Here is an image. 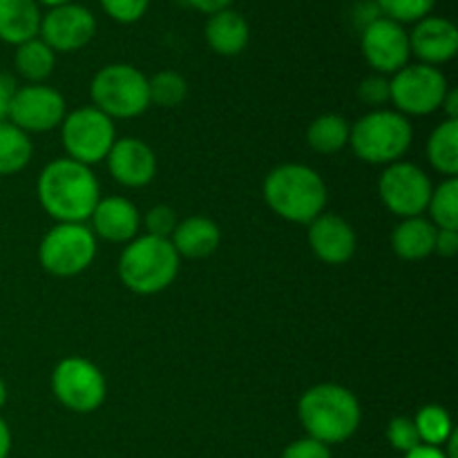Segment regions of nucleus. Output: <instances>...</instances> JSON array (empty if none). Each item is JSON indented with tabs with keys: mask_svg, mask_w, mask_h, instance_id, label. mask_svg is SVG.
<instances>
[{
	"mask_svg": "<svg viewBox=\"0 0 458 458\" xmlns=\"http://www.w3.org/2000/svg\"><path fill=\"white\" fill-rule=\"evenodd\" d=\"M360 52L376 74H396L398 70L410 65V31L401 22L376 16L374 21L362 25Z\"/></svg>",
	"mask_w": 458,
	"mask_h": 458,
	"instance_id": "12",
	"label": "nucleus"
},
{
	"mask_svg": "<svg viewBox=\"0 0 458 458\" xmlns=\"http://www.w3.org/2000/svg\"><path fill=\"white\" fill-rule=\"evenodd\" d=\"M349 134H352L349 121L331 112V114H322L311 121L307 130V143L311 150L320 152V155H335L349 146Z\"/></svg>",
	"mask_w": 458,
	"mask_h": 458,
	"instance_id": "23",
	"label": "nucleus"
},
{
	"mask_svg": "<svg viewBox=\"0 0 458 458\" xmlns=\"http://www.w3.org/2000/svg\"><path fill=\"white\" fill-rule=\"evenodd\" d=\"M177 255L170 240L141 235L128 242L119 258V277L137 295H155L168 289L179 273Z\"/></svg>",
	"mask_w": 458,
	"mask_h": 458,
	"instance_id": "4",
	"label": "nucleus"
},
{
	"mask_svg": "<svg viewBox=\"0 0 458 458\" xmlns=\"http://www.w3.org/2000/svg\"><path fill=\"white\" fill-rule=\"evenodd\" d=\"M16 81L7 72H0V123L7 121L9 116V106H12L13 92H16Z\"/></svg>",
	"mask_w": 458,
	"mask_h": 458,
	"instance_id": "37",
	"label": "nucleus"
},
{
	"mask_svg": "<svg viewBox=\"0 0 458 458\" xmlns=\"http://www.w3.org/2000/svg\"><path fill=\"white\" fill-rule=\"evenodd\" d=\"M428 159L445 177L458 174V121L445 119L428 139Z\"/></svg>",
	"mask_w": 458,
	"mask_h": 458,
	"instance_id": "25",
	"label": "nucleus"
},
{
	"mask_svg": "<svg viewBox=\"0 0 458 458\" xmlns=\"http://www.w3.org/2000/svg\"><path fill=\"white\" fill-rule=\"evenodd\" d=\"M282 458H331L329 445L316 441V438H298V441L289 443L286 450L282 452Z\"/></svg>",
	"mask_w": 458,
	"mask_h": 458,
	"instance_id": "35",
	"label": "nucleus"
},
{
	"mask_svg": "<svg viewBox=\"0 0 458 458\" xmlns=\"http://www.w3.org/2000/svg\"><path fill=\"white\" fill-rule=\"evenodd\" d=\"M31 155H34V146H31L30 134L9 121H3L0 123V177L25 170Z\"/></svg>",
	"mask_w": 458,
	"mask_h": 458,
	"instance_id": "26",
	"label": "nucleus"
},
{
	"mask_svg": "<svg viewBox=\"0 0 458 458\" xmlns=\"http://www.w3.org/2000/svg\"><path fill=\"white\" fill-rule=\"evenodd\" d=\"M40 18L43 13L36 0H0V40L18 47L36 38Z\"/></svg>",
	"mask_w": 458,
	"mask_h": 458,
	"instance_id": "21",
	"label": "nucleus"
},
{
	"mask_svg": "<svg viewBox=\"0 0 458 458\" xmlns=\"http://www.w3.org/2000/svg\"><path fill=\"white\" fill-rule=\"evenodd\" d=\"M67 114L65 97L45 83H27L16 88L7 121L22 132H47L58 128Z\"/></svg>",
	"mask_w": 458,
	"mask_h": 458,
	"instance_id": "13",
	"label": "nucleus"
},
{
	"mask_svg": "<svg viewBox=\"0 0 458 458\" xmlns=\"http://www.w3.org/2000/svg\"><path fill=\"white\" fill-rule=\"evenodd\" d=\"M101 9L121 25H132L146 16L150 0H98Z\"/></svg>",
	"mask_w": 458,
	"mask_h": 458,
	"instance_id": "32",
	"label": "nucleus"
},
{
	"mask_svg": "<svg viewBox=\"0 0 458 458\" xmlns=\"http://www.w3.org/2000/svg\"><path fill=\"white\" fill-rule=\"evenodd\" d=\"M298 416L307 437L325 445H338L358 432L362 411L358 398L347 387L322 383L302 394Z\"/></svg>",
	"mask_w": 458,
	"mask_h": 458,
	"instance_id": "2",
	"label": "nucleus"
},
{
	"mask_svg": "<svg viewBox=\"0 0 458 458\" xmlns=\"http://www.w3.org/2000/svg\"><path fill=\"white\" fill-rule=\"evenodd\" d=\"M94 34H97V16L79 3L52 7L40 18L38 38L52 52H79L94 38Z\"/></svg>",
	"mask_w": 458,
	"mask_h": 458,
	"instance_id": "14",
	"label": "nucleus"
},
{
	"mask_svg": "<svg viewBox=\"0 0 458 458\" xmlns=\"http://www.w3.org/2000/svg\"><path fill=\"white\" fill-rule=\"evenodd\" d=\"M204 36L206 43L215 54H219V56H237V54L249 47L250 27L240 12L224 9V12L208 16Z\"/></svg>",
	"mask_w": 458,
	"mask_h": 458,
	"instance_id": "20",
	"label": "nucleus"
},
{
	"mask_svg": "<svg viewBox=\"0 0 458 458\" xmlns=\"http://www.w3.org/2000/svg\"><path fill=\"white\" fill-rule=\"evenodd\" d=\"M61 139L67 159L79 161L83 165H94L98 161H106L107 152L114 146V121L94 106L79 107L63 119Z\"/></svg>",
	"mask_w": 458,
	"mask_h": 458,
	"instance_id": "8",
	"label": "nucleus"
},
{
	"mask_svg": "<svg viewBox=\"0 0 458 458\" xmlns=\"http://www.w3.org/2000/svg\"><path fill=\"white\" fill-rule=\"evenodd\" d=\"M12 452V432H9V425L0 419V458H7Z\"/></svg>",
	"mask_w": 458,
	"mask_h": 458,
	"instance_id": "41",
	"label": "nucleus"
},
{
	"mask_svg": "<svg viewBox=\"0 0 458 458\" xmlns=\"http://www.w3.org/2000/svg\"><path fill=\"white\" fill-rule=\"evenodd\" d=\"M148 94H150V106L177 107L188 97V81L174 70H161L148 79Z\"/></svg>",
	"mask_w": 458,
	"mask_h": 458,
	"instance_id": "28",
	"label": "nucleus"
},
{
	"mask_svg": "<svg viewBox=\"0 0 458 458\" xmlns=\"http://www.w3.org/2000/svg\"><path fill=\"white\" fill-rule=\"evenodd\" d=\"M177 215L170 206H152L150 210L146 213L143 217V226H146L148 235H155V237H164V240H170L173 231L177 228Z\"/></svg>",
	"mask_w": 458,
	"mask_h": 458,
	"instance_id": "33",
	"label": "nucleus"
},
{
	"mask_svg": "<svg viewBox=\"0 0 458 458\" xmlns=\"http://www.w3.org/2000/svg\"><path fill=\"white\" fill-rule=\"evenodd\" d=\"M38 4H45V7H61V4H67V3H74V0H36Z\"/></svg>",
	"mask_w": 458,
	"mask_h": 458,
	"instance_id": "42",
	"label": "nucleus"
},
{
	"mask_svg": "<svg viewBox=\"0 0 458 458\" xmlns=\"http://www.w3.org/2000/svg\"><path fill=\"white\" fill-rule=\"evenodd\" d=\"M170 244L174 246L179 258L204 259L210 258L222 244V231L217 224L201 215L183 219L170 235Z\"/></svg>",
	"mask_w": 458,
	"mask_h": 458,
	"instance_id": "19",
	"label": "nucleus"
},
{
	"mask_svg": "<svg viewBox=\"0 0 458 458\" xmlns=\"http://www.w3.org/2000/svg\"><path fill=\"white\" fill-rule=\"evenodd\" d=\"M414 141L410 119L396 110H371L352 125L349 146L365 164L389 165L405 157Z\"/></svg>",
	"mask_w": 458,
	"mask_h": 458,
	"instance_id": "5",
	"label": "nucleus"
},
{
	"mask_svg": "<svg viewBox=\"0 0 458 458\" xmlns=\"http://www.w3.org/2000/svg\"><path fill=\"white\" fill-rule=\"evenodd\" d=\"M387 441L394 450L403 452H411L414 447L420 445L419 432H416L414 419H407V416H396V419L389 420L387 425Z\"/></svg>",
	"mask_w": 458,
	"mask_h": 458,
	"instance_id": "31",
	"label": "nucleus"
},
{
	"mask_svg": "<svg viewBox=\"0 0 458 458\" xmlns=\"http://www.w3.org/2000/svg\"><path fill=\"white\" fill-rule=\"evenodd\" d=\"M432 224L437 228H458V179L447 177L432 191L428 204Z\"/></svg>",
	"mask_w": 458,
	"mask_h": 458,
	"instance_id": "29",
	"label": "nucleus"
},
{
	"mask_svg": "<svg viewBox=\"0 0 458 458\" xmlns=\"http://www.w3.org/2000/svg\"><path fill=\"white\" fill-rule=\"evenodd\" d=\"M432 182L423 168L410 161H396L385 168L378 179V197L385 208L401 219L419 217L428 210Z\"/></svg>",
	"mask_w": 458,
	"mask_h": 458,
	"instance_id": "11",
	"label": "nucleus"
},
{
	"mask_svg": "<svg viewBox=\"0 0 458 458\" xmlns=\"http://www.w3.org/2000/svg\"><path fill=\"white\" fill-rule=\"evenodd\" d=\"M112 179L125 188H143L155 179L157 155L146 141L134 137L116 139L106 157Z\"/></svg>",
	"mask_w": 458,
	"mask_h": 458,
	"instance_id": "15",
	"label": "nucleus"
},
{
	"mask_svg": "<svg viewBox=\"0 0 458 458\" xmlns=\"http://www.w3.org/2000/svg\"><path fill=\"white\" fill-rule=\"evenodd\" d=\"M92 106L114 119H134L150 107L148 76L128 63H112L94 74L89 85Z\"/></svg>",
	"mask_w": 458,
	"mask_h": 458,
	"instance_id": "6",
	"label": "nucleus"
},
{
	"mask_svg": "<svg viewBox=\"0 0 458 458\" xmlns=\"http://www.w3.org/2000/svg\"><path fill=\"white\" fill-rule=\"evenodd\" d=\"M52 392L65 410L74 414H92L106 403L107 383L94 362L70 356L54 367Z\"/></svg>",
	"mask_w": 458,
	"mask_h": 458,
	"instance_id": "9",
	"label": "nucleus"
},
{
	"mask_svg": "<svg viewBox=\"0 0 458 458\" xmlns=\"http://www.w3.org/2000/svg\"><path fill=\"white\" fill-rule=\"evenodd\" d=\"M434 253L441 258H454L458 253V228H437V240H434Z\"/></svg>",
	"mask_w": 458,
	"mask_h": 458,
	"instance_id": "36",
	"label": "nucleus"
},
{
	"mask_svg": "<svg viewBox=\"0 0 458 458\" xmlns=\"http://www.w3.org/2000/svg\"><path fill=\"white\" fill-rule=\"evenodd\" d=\"M441 110L445 112V119L458 121V92L454 88L447 89L445 98H443V103H441Z\"/></svg>",
	"mask_w": 458,
	"mask_h": 458,
	"instance_id": "39",
	"label": "nucleus"
},
{
	"mask_svg": "<svg viewBox=\"0 0 458 458\" xmlns=\"http://www.w3.org/2000/svg\"><path fill=\"white\" fill-rule=\"evenodd\" d=\"M233 3H235V0H188V4H191L192 9L206 13V16H213V13L224 12V9H231Z\"/></svg>",
	"mask_w": 458,
	"mask_h": 458,
	"instance_id": "38",
	"label": "nucleus"
},
{
	"mask_svg": "<svg viewBox=\"0 0 458 458\" xmlns=\"http://www.w3.org/2000/svg\"><path fill=\"white\" fill-rule=\"evenodd\" d=\"M437 4V0H376L380 16L396 21L401 25H414V22L423 21L429 16Z\"/></svg>",
	"mask_w": 458,
	"mask_h": 458,
	"instance_id": "30",
	"label": "nucleus"
},
{
	"mask_svg": "<svg viewBox=\"0 0 458 458\" xmlns=\"http://www.w3.org/2000/svg\"><path fill=\"white\" fill-rule=\"evenodd\" d=\"M389 97H392V94H389V79L383 74L367 76V79H362L360 85H358V98H360L365 106L376 107V110H380V107L389 101Z\"/></svg>",
	"mask_w": 458,
	"mask_h": 458,
	"instance_id": "34",
	"label": "nucleus"
},
{
	"mask_svg": "<svg viewBox=\"0 0 458 458\" xmlns=\"http://www.w3.org/2000/svg\"><path fill=\"white\" fill-rule=\"evenodd\" d=\"M13 65L27 83H43L45 79L52 76L54 67H56V52H52L36 36V38L18 45L16 54H13Z\"/></svg>",
	"mask_w": 458,
	"mask_h": 458,
	"instance_id": "24",
	"label": "nucleus"
},
{
	"mask_svg": "<svg viewBox=\"0 0 458 458\" xmlns=\"http://www.w3.org/2000/svg\"><path fill=\"white\" fill-rule=\"evenodd\" d=\"M434 240H437V226L429 219L419 217L403 219L392 233L394 253L407 262H419L434 253Z\"/></svg>",
	"mask_w": 458,
	"mask_h": 458,
	"instance_id": "22",
	"label": "nucleus"
},
{
	"mask_svg": "<svg viewBox=\"0 0 458 458\" xmlns=\"http://www.w3.org/2000/svg\"><path fill=\"white\" fill-rule=\"evenodd\" d=\"M416 432L423 445L443 447L447 438L454 434V425H452V416L447 414L445 407L441 405H425L420 407L419 414L414 419Z\"/></svg>",
	"mask_w": 458,
	"mask_h": 458,
	"instance_id": "27",
	"label": "nucleus"
},
{
	"mask_svg": "<svg viewBox=\"0 0 458 458\" xmlns=\"http://www.w3.org/2000/svg\"><path fill=\"white\" fill-rule=\"evenodd\" d=\"M97 258V237L85 224H56L43 235L38 262L49 276L74 277Z\"/></svg>",
	"mask_w": 458,
	"mask_h": 458,
	"instance_id": "7",
	"label": "nucleus"
},
{
	"mask_svg": "<svg viewBox=\"0 0 458 458\" xmlns=\"http://www.w3.org/2000/svg\"><path fill=\"white\" fill-rule=\"evenodd\" d=\"M264 199L277 217L293 224H311L327 208V183L313 168L282 164L264 179Z\"/></svg>",
	"mask_w": 458,
	"mask_h": 458,
	"instance_id": "3",
	"label": "nucleus"
},
{
	"mask_svg": "<svg viewBox=\"0 0 458 458\" xmlns=\"http://www.w3.org/2000/svg\"><path fill=\"white\" fill-rule=\"evenodd\" d=\"M94 237L112 242V244H128L137 237L141 226V215L137 206L125 197H101L97 208L89 215Z\"/></svg>",
	"mask_w": 458,
	"mask_h": 458,
	"instance_id": "18",
	"label": "nucleus"
},
{
	"mask_svg": "<svg viewBox=\"0 0 458 458\" xmlns=\"http://www.w3.org/2000/svg\"><path fill=\"white\" fill-rule=\"evenodd\" d=\"M4 403H7V385H4V380L0 378V410L4 407Z\"/></svg>",
	"mask_w": 458,
	"mask_h": 458,
	"instance_id": "43",
	"label": "nucleus"
},
{
	"mask_svg": "<svg viewBox=\"0 0 458 458\" xmlns=\"http://www.w3.org/2000/svg\"><path fill=\"white\" fill-rule=\"evenodd\" d=\"M309 246L320 262L340 267L356 253V231L344 217L334 213H322L309 224Z\"/></svg>",
	"mask_w": 458,
	"mask_h": 458,
	"instance_id": "16",
	"label": "nucleus"
},
{
	"mask_svg": "<svg viewBox=\"0 0 458 458\" xmlns=\"http://www.w3.org/2000/svg\"><path fill=\"white\" fill-rule=\"evenodd\" d=\"M411 56L419 58L423 65L438 67L450 63L458 54V30L450 18L425 16L423 21L414 22L410 31Z\"/></svg>",
	"mask_w": 458,
	"mask_h": 458,
	"instance_id": "17",
	"label": "nucleus"
},
{
	"mask_svg": "<svg viewBox=\"0 0 458 458\" xmlns=\"http://www.w3.org/2000/svg\"><path fill=\"white\" fill-rule=\"evenodd\" d=\"M36 192L45 213L58 224H85L101 199L92 168L67 157L49 161L40 170Z\"/></svg>",
	"mask_w": 458,
	"mask_h": 458,
	"instance_id": "1",
	"label": "nucleus"
},
{
	"mask_svg": "<svg viewBox=\"0 0 458 458\" xmlns=\"http://www.w3.org/2000/svg\"><path fill=\"white\" fill-rule=\"evenodd\" d=\"M447 85L445 74L438 67L423 65H405L392 74L389 79V101L396 106V112L411 116H425L441 110V103L445 98Z\"/></svg>",
	"mask_w": 458,
	"mask_h": 458,
	"instance_id": "10",
	"label": "nucleus"
},
{
	"mask_svg": "<svg viewBox=\"0 0 458 458\" xmlns=\"http://www.w3.org/2000/svg\"><path fill=\"white\" fill-rule=\"evenodd\" d=\"M405 458H445V454H443V447H432V445H423V443H420L419 447H414L411 452H407Z\"/></svg>",
	"mask_w": 458,
	"mask_h": 458,
	"instance_id": "40",
	"label": "nucleus"
}]
</instances>
